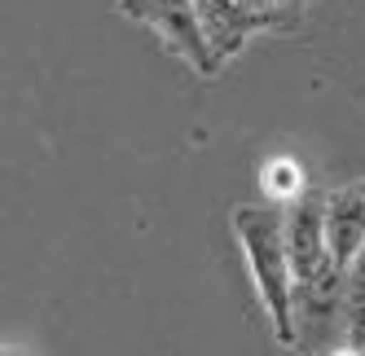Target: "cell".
<instances>
[{"label": "cell", "instance_id": "cell-4", "mask_svg": "<svg viewBox=\"0 0 365 356\" xmlns=\"http://www.w3.org/2000/svg\"><path fill=\"white\" fill-rule=\"evenodd\" d=\"M326 234L339 268H348L365 251V181L339 185L326 194Z\"/></svg>", "mask_w": 365, "mask_h": 356}, {"label": "cell", "instance_id": "cell-3", "mask_svg": "<svg viewBox=\"0 0 365 356\" xmlns=\"http://www.w3.org/2000/svg\"><path fill=\"white\" fill-rule=\"evenodd\" d=\"M198 18H202L207 44H212V53H216V66H225L229 58H238L259 31L291 27V22H282V18H273V14L247 9L242 0H198Z\"/></svg>", "mask_w": 365, "mask_h": 356}, {"label": "cell", "instance_id": "cell-7", "mask_svg": "<svg viewBox=\"0 0 365 356\" xmlns=\"http://www.w3.org/2000/svg\"><path fill=\"white\" fill-rule=\"evenodd\" d=\"M247 9H255V14H273V18H282V22H295V14L308 5V0H242Z\"/></svg>", "mask_w": 365, "mask_h": 356}, {"label": "cell", "instance_id": "cell-5", "mask_svg": "<svg viewBox=\"0 0 365 356\" xmlns=\"http://www.w3.org/2000/svg\"><path fill=\"white\" fill-rule=\"evenodd\" d=\"M259 189L273 207H291L308 194V181H304V167L291 159V155H273L259 163Z\"/></svg>", "mask_w": 365, "mask_h": 356}, {"label": "cell", "instance_id": "cell-2", "mask_svg": "<svg viewBox=\"0 0 365 356\" xmlns=\"http://www.w3.org/2000/svg\"><path fill=\"white\" fill-rule=\"evenodd\" d=\"M115 14L154 27L163 36V44L185 62L194 75H216V53L207 44L202 18H198V0H115Z\"/></svg>", "mask_w": 365, "mask_h": 356}, {"label": "cell", "instance_id": "cell-6", "mask_svg": "<svg viewBox=\"0 0 365 356\" xmlns=\"http://www.w3.org/2000/svg\"><path fill=\"white\" fill-rule=\"evenodd\" d=\"M339 313H344V339L352 347H365V251L344 268V299H339Z\"/></svg>", "mask_w": 365, "mask_h": 356}, {"label": "cell", "instance_id": "cell-1", "mask_svg": "<svg viewBox=\"0 0 365 356\" xmlns=\"http://www.w3.org/2000/svg\"><path fill=\"white\" fill-rule=\"evenodd\" d=\"M233 238H238L255 295L269 313L273 339L295 352L299 347V321H295V268L286 246V207L273 202H238L233 207Z\"/></svg>", "mask_w": 365, "mask_h": 356}, {"label": "cell", "instance_id": "cell-8", "mask_svg": "<svg viewBox=\"0 0 365 356\" xmlns=\"http://www.w3.org/2000/svg\"><path fill=\"white\" fill-rule=\"evenodd\" d=\"M0 356H22V352H18V347H5V352H0Z\"/></svg>", "mask_w": 365, "mask_h": 356}, {"label": "cell", "instance_id": "cell-9", "mask_svg": "<svg viewBox=\"0 0 365 356\" xmlns=\"http://www.w3.org/2000/svg\"><path fill=\"white\" fill-rule=\"evenodd\" d=\"M286 356H308V352H286Z\"/></svg>", "mask_w": 365, "mask_h": 356}]
</instances>
